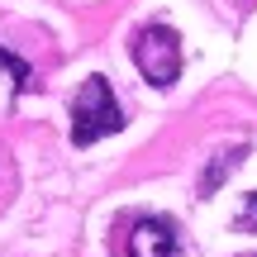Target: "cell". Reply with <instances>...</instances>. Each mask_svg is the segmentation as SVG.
Here are the masks:
<instances>
[{"label": "cell", "instance_id": "6da1fadb", "mask_svg": "<svg viewBox=\"0 0 257 257\" xmlns=\"http://www.w3.org/2000/svg\"><path fill=\"white\" fill-rule=\"evenodd\" d=\"M119 128H124V110L114 100L110 81L105 76H86V86L72 100V143L86 148V143H95L105 134H119Z\"/></svg>", "mask_w": 257, "mask_h": 257}, {"label": "cell", "instance_id": "7a4b0ae2", "mask_svg": "<svg viewBox=\"0 0 257 257\" xmlns=\"http://www.w3.org/2000/svg\"><path fill=\"white\" fill-rule=\"evenodd\" d=\"M134 62H138V72H143L153 86H172L176 72H181V38H176L167 24L138 29V38H134Z\"/></svg>", "mask_w": 257, "mask_h": 257}, {"label": "cell", "instance_id": "3957f363", "mask_svg": "<svg viewBox=\"0 0 257 257\" xmlns=\"http://www.w3.org/2000/svg\"><path fill=\"white\" fill-rule=\"evenodd\" d=\"M128 257H176V229L167 219H138L128 233Z\"/></svg>", "mask_w": 257, "mask_h": 257}, {"label": "cell", "instance_id": "277c9868", "mask_svg": "<svg viewBox=\"0 0 257 257\" xmlns=\"http://www.w3.org/2000/svg\"><path fill=\"white\" fill-rule=\"evenodd\" d=\"M0 72L15 81V91H24V86H29V62H24V57H15V53H5V48H0Z\"/></svg>", "mask_w": 257, "mask_h": 257}, {"label": "cell", "instance_id": "5b68a950", "mask_svg": "<svg viewBox=\"0 0 257 257\" xmlns=\"http://www.w3.org/2000/svg\"><path fill=\"white\" fill-rule=\"evenodd\" d=\"M238 162H243V148H233V153L224 157L219 167H210V172H205V181H200V191L210 195V191H214V186H219V181H224V176H229V172H233V167H238Z\"/></svg>", "mask_w": 257, "mask_h": 257}, {"label": "cell", "instance_id": "8992f818", "mask_svg": "<svg viewBox=\"0 0 257 257\" xmlns=\"http://www.w3.org/2000/svg\"><path fill=\"white\" fill-rule=\"evenodd\" d=\"M238 229H252V233H257V195H248V200H243V214H238Z\"/></svg>", "mask_w": 257, "mask_h": 257}]
</instances>
